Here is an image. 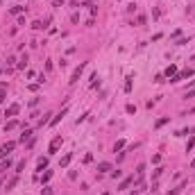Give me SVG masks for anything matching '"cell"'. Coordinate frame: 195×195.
Masks as SVG:
<instances>
[{
	"instance_id": "cell-1",
	"label": "cell",
	"mask_w": 195,
	"mask_h": 195,
	"mask_svg": "<svg viewBox=\"0 0 195 195\" xmlns=\"http://www.w3.org/2000/svg\"><path fill=\"white\" fill-rule=\"evenodd\" d=\"M16 147V141H7L5 145H0V159H5V157H9V152Z\"/></svg>"
},
{
	"instance_id": "cell-2",
	"label": "cell",
	"mask_w": 195,
	"mask_h": 195,
	"mask_svg": "<svg viewBox=\"0 0 195 195\" xmlns=\"http://www.w3.org/2000/svg\"><path fill=\"white\" fill-rule=\"evenodd\" d=\"M84 68H86V64H79V66L75 68V71H73V75H71V79H68V84H75L77 79L82 77V71H84Z\"/></svg>"
},
{
	"instance_id": "cell-3",
	"label": "cell",
	"mask_w": 195,
	"mask_h": 195,
	"mask_svg": "<svg viewBox=\"0 0 195 195\" xmlns=\"http://www.w3.org/2000/svg\"><path fill=\"white\" fill-rule=\"evenodd\" d=\"M61 143H64V139H61V136H55L52 143H50V147H48V152H50V154H55V152L61 147Z\"/></svg>"
},
{
	"instance_id": "cell-4",
	"label": "cell",
	"mask_w": 195,
	"mask_h": 195,
	"mask_svg": "<svg viewBox=\"0 0 195 195\" xmlns=\"http://www.w3.org/2000/svg\"><path fill=\"white\" fill-rule=\"evenodd\" d=\"M21 111V105H16V102H14V105H9L7 107V111H5V116H7V118H11V116H16V113H18Z\"/></svg>"
},
{
	"instance_id": "cell-5",
	"label": "cell",
	"mask_w": 195,
	"mask_h": 195,
	"mask_svg": "<svg viewBox=\"0 0 195 195\" xmlns=\"http://www.w3.org/2000/svg\"><path fill=\"white\" fill-rule=\"evenodd\" d=\"M66 113H68V107H64V109H61V111H59V113H57V116H55L52 120H50V125H52V127H55V125H57V123H59V120H61V118H64V116H66Z\"/></svg>"
},
{
	"instance_id": "cell-6",
	"label": "cell",
	"mask_w": 195,
	"mask_h": 195,
	"mask_svg": "<svg viewBox=\"0 0 195 195\" xmlns=\"http://www.w3.org/2000/svg\"><path fill=\"white\" fill-rule=\"evenodd\" d=\"M45 168H48V157H41L39 163H36V173H43Z\"/></svg>"
},
{
	"instance_id": "cell-7",
	"label": "cell",
	"mask_w": 195,
	"mask_h": 195,
	"mask_svg": "<svg viewBox=\"0 0 195 195\" xmlns=\"http://www.w3.org/2000/svg\"><path fill=\"white\" fill-rule=\"evenodd\" d=\"M134 177H127V179H123V182H120V186H118V191H123V188H127V186H132V184H134Z\"/></svg>"
},
{
	"instance_id": "cell-8",
	"label": "cell",
	"mask_w": 195,
	"mask_h": 195,
	"mask_svg": "<svg viewBox=\"0 0 195 195\" xmlns=\"http://www.w3.org/2000/svg\"><path fill=\"white\" fill-rule=\"evenodd\" d=\"M11 168V159L7 157V159H2V161H0V173H5V170H9Z\"/></svg>"
},
{
	"instance_id": "cell-9",
	"label": "cell",
	"mask_w": 195,
	"mask_h": 195,
	"mask_svg": "<svg viewBox=\"0 0 195 195\" xmlns=\"http://www.w3.org/2000/svg\"><path fill=\"white\" fill-rule=\"evenodd\" d=\"M98 170H100V173H107V170H111V163L109 161H100L98 163Z\"/></svg>"
},
{
	"instance_id": "cell-10",
	"label": "cell",
	"mask_w": 195,
	"mask_h": 195,
	"mask_svg": "<svg viewBox=\"0 0 195 195\" xmlns=\"http://www.w3.org/2000/svg\"><path fill=\"white\" fill-rule=\"evenodd\" d=\"M30 139H32V129H25V132H23V134H21L18 143H25V141H30Z\"/></svg>"
},
{
	"instance_id": "cell-11",
	"label": "cell",
	"mask_w": 195,
	"mask_h": 195,
	"mask_svg": "<svg viewBox=\"0 0 195 195\" xmlns=\"http://www.w3.org/2000/svg\"><path fill=\"white\" fill-rule=\"evenodd\" d=\"M50 116H52V113H45V116H43L41 120H39V127H45V125H50V120H52Z\"/></svg>"
},
{
	"instance_id": "cell-12",
	"label": "cell",
	"mask_w": 195,
	"mask_h": 195,
	"mask_svg": "<svg viewBox=\"0 0 195 195\" xmlns=\"http://www.w3.org/2000/svg\"><path fill=\"white\" fill-rule=\"evenodd\" d=\"M184 186H186V182H182V184H179V186H177V188H175V191H168V193H166V195H179L182 191H184Z\"/></svg>"
},
{
	"instance_id": "cell-13",
	"label": "cell",
	"mask_w": 195,
	"mask_h": 195,
	"mask_svg": "<svg viewBox=\"0 0 195 195\" xmlns=\"http://www.w3.org/2000/svg\"><path fill=\"white\" fill-rule=\"evenodd\" d=\"M50 179H52V170H45V173H43V177H41V184H48Z\"/></svg>"
},
{
	"instance_id": "cell-14",
	"label": "cell",
	"mask_w": 195,
	"mask_h": 195,
	"mask_svg": "<svg viewBox=\"0 0 195 195\" xmlns=\"http://www.w3.org/2000/svg\"><path fill=\"white\" fill-rule=\"evenodd\" d=\"M193 73H195V71H193V68H186V71H182V73H177V75H179V79H184V77H191V75H193Z\"/></svg>"
},
{
	"instance_id": "cell-15",
	"label": "cell",
	"mask_w": 195,
	"mask_h": 195,
	"mask_svg": "<svg viewBox=\"0 0 195 195\" xmlns=\"http://www.w3.org/2000/svg\"><path fill=\"white\" fill-rule=\"evenodd\" d=\"M71 159H73V154H66V157H64V159L59 161V168H66V166L71 163Z\"/></svg>"
},
{
	"instance_id": "cell-16",
	"label": "cell",
	"mask_w": 195,
	"mask_h": 195,
	"mask_svg": "<svg viewBox=\"0 0 195 195\" xmlns=\"http://www.w3.org/2000/svg\"><path fill=\"white\" fill-rule=\"evenodd\" d=\"M16 184H18V175H16V177H11V179L7 182V191H11V188H14Z\"/></svg>"
},
{
	"instance_id": "cell-17",
	"label": "cell",
	"mask_w": 195,
	"mask_h": 195,
	"mask_svg": "<svg viewBox=\"0 0 195 195\" xmlns=\"http://www.w3.org/2000/svg\"><path fill=\"white\" fill-rule=\"evenodd\" d=\"M166 123H170V118H159V120H157V125H154V127L159 129V127H163Z\"/></svg>"
},
{
	"instance_id": "cell-18",
	"label": "cell",
	"mask_w": 195,
	"mask_h": 195,
	"mask_svg": "<svg viewBox=\"0 0 195 195\" xmlns=\"http://www.w3.org/2000/svg\"><path fill=\"white\" fill-rule=\"evenodd\" d=\"M175 73H177V66H175V64L166 68V75H168V77H170V75H175Z\"/></svg>"
},
{
	"instance_id": "cell-19",
	"label": "cell",
	"mask_w": 195,
	"mask_h": 195,
	"mask_svg": "<svg viewBox=\"0 0 195 195\" xmlns=\"http://www.w3.org/2000/svg\"><path fill=\"white\" fill-rule=\"evenodd\" d=\"M143 173H145V163H139V166H136V175L143 177Z\"/></svg>"
},
{
	"instance_id": "cell-20",
	"label": "cell",
	"mask_w": 195,
	"mask_h": 195,
	"mask_svg": "<svg viewBox=\"0 0 195 195\" xmlns=\"http://www.w3.org/2000/svg\"><path fill=\"white\" fill-rule=\"evenodd\" d=\"M193 147H195V136H193V139H188V143H186V152H191Z\"/></svg>"
},
{
	"instance_id": "cell-21",
	"label": "cell",
	"mask_w": 195,
	"mask_h": 195,
	"mask_svg": "<svg viewBox=\"0 0 195 195\" xmlns=\"http://www.w3.org/2000/svg\"><path fill=\"white\" fill-rule=\"evenodd\" d=\"M32 27H34V30H45V25H43L41 21H34V23H32Z\"/></svg>"
},
{
	"instance_id": "cell-22",
	"label": "cell",
	"mask_w": 195,
	"mask_h": 195,
	"mask_svg": "<svg viewBox=\"0 0 195 195\" xmlns=\"http://www.w3.org/2000/svg\"><path fill=\"white\" fill-rule=\"evenodd\" d=\"M14 127H18V123H16V120H9V123L5 125V129H7V132H9V129H14Z\"/></svg>"
},
{
	"instance_id": "cell-23",
	"label": "cell",
	"mask_w": 195,
	"mask_h": 195,
	"mask_svg": "<svg viewBox=\"0 0 195 195\" xmlns=\"http://www.w3.org/2000/svg\"><path fill=\"white\" fill-rule=\"evenodd\" d=\"M23 170H25V159H23V161H18V163H16V173H23Z\"/></svg>"
},
{
	"instance_id": "cell-24",
	"label": "cell",
	"mask_w": 195,
	"mask_h": 195,
	"mask_svg": "<svg viewBox=\"0 0 195 195\" xmlns=\"http://www.w3.org/2000/svg\"><path fill=\"white\" fill-rule=\"evenodd\" d=\"M21 11H23V7H21V5H16V7H11V14H14V16H18Z\"/></svg>"
},
{
	"instance_id": "cell-25",
	"label": "cell",
	"mask_w": 195,
	"mask_h": 195,
	"mask_svg": "<svg viewBox=\"0 0 195 195\" xmlns=\"http://www.w3.org/2000/svg\"><path fill=\"white\" fill-rule=\"evenodd\" d=\"M132 79H134V77L129 75V77H127V84H125V91H127V93H129V91H132Z\"/></svg>"
},
{
	"instance_id": "cell-26",
	"label": "cell",
	"mask_w": 195,
	"mask_h": 195,
	"mask_svg": "<svg viewBox=\"0 0 195 195\" xmlns=\"http://www.w3.org/2000/svg\"><path fill=\"white\" fill-rule=\"evenodd\" d=\"M123 145H125V141L120 139V141H116V145H113V150H123Z\"/></svg>"
},
{
	"instance_id": "cell-27",
	"label": "cell",
	"mask_w": 195,
	"mask_h": 195,
	"mask_svg": "<svg viewBox=\"0 0 195 195\" xmlns=\"http://www.w3.org/2000/svg\"><path fill=\"white\" fill-rule=\"evenodd\" d=\"M125 111H127V113H136V107L134 105H127V107H125Z\"/></svg>"
},
{
	"instance_id": "cell-28",
	"label": "cell",
	"mask_w": 195,
	"mask_h": 195,
	"mask_svg": "<svg viewBox=\"0 0 195 195\" xmlns=\"http://www.w3.org/2000/svg\"><path fill=\"white\" fill-rule=\"evenodd\" d=\"M91 161H93V154H91V152H89V154H86V157H84V163H91Z\"/></svg>"
},
{
	"instance_id": "cell-29",
	"label": "cell",
	"mask_w": 195,
	"mask_h": 195,
	"mask_svg": "<svg viewBox=\"0 0 195 195\" xmlns=\"http://www.w3.org/2000/svg\"><path fill=\"white\" fill-rule=\"evenodd\" d=\"M41 195H52V188H48V186H45L43 191H41Z\"/></svg>"
},
{
	"instance_id": "cell-30",
	"label": "cell",
	"mask_w": 195,
	"mask_h": 195,
	"mask_svg": "<svg viewBox=\"0 0 195 195\" xmlns=\"http://www.w3.org/2000/svg\"><path fill=\"white\" fill-rule=\"evenodd\" d=\"M25 64H27V55H25V57H23V59H21V64H18V68H25Z\"/></svg>"
},
{
	"instance_id": "cell-31",
	"label": "cell",
	"mask_w": 195,
	"mask_h": 195,
	"mask_svg": "<svg viewBox=\"0 0 195 195\" xmlns=\"http://www.w3.org/2000/svg\"><path fill=\"white\" fill-rule=\"evenodd\" d=\"M184 98H195V89H191V91H186V95Z\"/></svg>"
},
{
	"instance_id": "cell-32",
	"label": "cell",
	"mask_w": 195,
	"mask_h": 195,
	"mask_svg": "<svg viewBox=\"0 0 195 195\" xmlns=\"http://www.w3.org/2000/svg\"><path fill=\"white\" fill-rule=\"evenodd\" d=\"M5 98H7V93H5V91H0V105L5 102Z\"/></svg>"
},
{
	"instance_id": "cell-33",
	"label": "cell",
	"mask_w": 195,
	"mask_h": 195,
	"mask_svg": "<svg viewBox=\"0 0 195 195\" xmlns=\"http://www.w3.org/2000/svg\"><path fill=\"white\" fill-rule=\"evenodd\" d=\"M0 91H7V82H0Z\"/></svg>"
},
{
	"instance_id": "cell-34",
	"label": "cell",
	"mask_w": 195,
	"mask_h": 195,
	"mask_svg": "<svg viewBox=\"0 0 195 195\" xmlns=\"http://www.w3.org/2000/svg\"><path fill=\"white\" fill-rule=\"evenodd\" d=\"M139 193H141V191H132V195H139Z\"/></svg>"
},
{
	"instance_id": "cell-35",
	"label": "cell",
	"mask_w": 195,
	"mask_h": 195,
	"mask_svg": "<svg viewBox=\"0 0 195 195\" xmlns=\"http://www.w3.org/2000/svg\"><path fill=\"white\" fill-rule=\"evenodd\" d=\"M191 168H195V159H193V161H191Z\"/></svg>"
},
{
	"instance_id": "cell-36",
	"label": "cell",
	"mask_w": 195,
	"mask_h": 195,
	"mask_svg": "<svg viewBox=\"0 0 195 195\" xmlns=\"http://www.w3.org/2000/svg\"><path fill=\"white\" fill-rule=\"evenodd\" d=\"M191 113H195V107H193V109H191Z\"/></svg>"
}]
</instances>
